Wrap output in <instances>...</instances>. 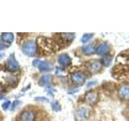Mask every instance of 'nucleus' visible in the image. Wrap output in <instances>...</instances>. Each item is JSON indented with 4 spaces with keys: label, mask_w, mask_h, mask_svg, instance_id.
Masks as SVG:
<instances>
[{
    "label": "nucleus",
    "mask_w": 129,
    "mask_h": 121,
    "mask_svg": "<svg viewBox=\"0 0 129 121\" xmlns=\"http://www.w3.org/2000/svg\"><path fill=\"white\" fill-rule=\"evenodd\" d=\"M22 51L25 55L32 56H34L36 52V45L33 40H27L23 44Z\"/></svg>",
    "instance_id": "1"
},
{
    "label": "nucleus",
    "mask_w": 129,
    "mask_h": 121,
    "mask_svg": "<svg viewBox=\"0 0 129 121\" xmlns=\"http://www.w3.org/2000/svg\"><path fill=\"white\" fill-rule=\"evenodd\" d=\"M19 121H36V113L32 109H25L19 116Z\"/></svg>",
    "instance_id": "2"
},
{
    "label": "nucleus",
    "mask_w": 129,
    "mask_h": 121,
    "mask_svg": "<svg viewBox=\"0 0 129 121\" xmlns=\"http://www.w3.org/2000/svg\"><path fill=\"white\" fill-rule=\"evenodd\" d=\"M6 66H7V70L11 73H15L17 70H19V65L17 62V60H16L14 53H11L9 56V57L7 58Z\"/></svg>",
    "instance_id": "3"
},
{
    "label": "nucleus",
    "mask_w": 129,
    "mask_h": 121,
    "mask_svg": "<svg viewBox=\"0 0 129 121\" xmlns=\"http://www.w3.org/2000/svg\"><path fill=\"white\" fill-rule=\"evenodd\" d=\"M71 79L75 84L81 85L85 82V81H86V76L82 72H75L72 74Z\"/></svg>",
    "instance_id": "4"
},
{
    "label": "nucleus",
    "mask_w": 129,
    "mask_h": 121,
    "mask_svg": "<svg viewBox=\"0 0 129 121\" xmlns=\"http://www.w3.org/2000/svg\"><path fill=\"white\" fill-rule=\"evenodd\" d=\"M58 62L61 66L66 67L71 64V58H70V56L66 53L60 54L58 56Z\"/></svg>",
    "instance_id": "5"
},
{
    "label": "nucleus",
    "mask_w": 129,
    "mask_h": 121,
    "mask_svg": "<svg viewBox=\"0 0 129 121\" xmlns=\"http://www.w3.org/2000/svg\"><path fill=\"white\" fill-rule=\"evenodd\" d=\"M52 82V76L50 74H44L41 76L39 80V85L40 86H48Z\"/></svg>",
    "instance_id": "6"
},
{
    "label": "nucleus",
    "mask_w": 129,
    "mask_h": 121,
    "mask_svg": "<svg viewBox=\"0 0 129 121\" xmlns=\"http://www.w3.org/2000/svg\"><path fill=\"white\" fill-rule=\"evenodd\" d=\"M1 40L3 43L11 44L14 40V34L11 32H3L1 35Z\"/></svg>",
    "instance_id": "7"
},
{
    "label": "nucleus",
    "mask_w": 129,
    "mask_h": 121,
    "mask_svg": "<svg viewBox=\"0 0 129 121\" xmlns=\"http://www.w3.org/2000/svg\"><path fill=\"white\" fill-rule=\"evenodd\" d=\"M97 99H98V94L95 92H90V93H88L86 96V102L90 104L94 103L97 101Z\"/></svg>",
    "instance_id": "8"
},
{
    "label": "nucleus",
    "mask_w": 129,
    "mask_h": 121,
    "mask_svg": "<svg viewBox=\"0 0 129 121\" xmlns=\"http://www.w3.org/2000/svg\"><path fill=\"white\" fill-rule=\"evenodd\" d=\"M108 51V46L107 43H103L99 44L98 48H96V53L99 55H104Z\"/></svg>",
    "instance_id": "9"
},
{
    "label": "nucleus",
    "mask_w": 129,
    "mask_h": 121,
    "mask_svg": "<svg viewBox=\"0 0 129 121\" xmlns=\"http://www.w3.org/2000/svg\"><path fill=\"white\" fill-rule=\"evenodd\" d=\"M37 67L39 68V70L42 72H47V71L52 70V66L47 62H40Z\"/></svg>",
    "instance_id": "10"
},
{
    "label": "nucleus",
    "mask_w": 129,
    "mask_h": 121,
    "mask_svg": "<svg viewBox=\"0 0 129 121\" xmlns=\"http://www.w3.org/2000/svg\"><path fill=\"white\" fill-rule=\"evenodd\" d=\"M89 69L93 72V73H96L99 72L101 70V63L97 62V60H93L92 62L89 64Z\"/></svg>",
    "instance_id": "11"
},
{
    "label": "nucleus",
    "mask_w": 129,
    "mask_h": 121,
    "mask_svg": "<svg viewBox=\"0 0 129 121\" xmlns=\"http://www.w3.org/2000/svg\"><path fill=\"white\" fill-rule=\"evenodd\" d=\"M119 96H120V98L123 100H128L129 99V87L123 86L119 90Z\"/></svg>",
    "instance_id": "12"
},
{
    "label": "nucleus",
    "mask_w": 129,
    "mask_h": 121,
    "mask_svg": "<svg viewBox=\"0 0 129 121\" xmlns=\"http://www.w3.org/2000/svg\"><path fill=\"white\" fill-rule=\"evenodd\" d=\"M82 51H83V52L86 55H91V54H93L95 52L94 46L93 45V44H89V45L85 46L82 48Z\"/></svg>",
    "instance_id": "13"
},
{
    "label": "nucleus",
    "mask_w": 129,
    "mask_h": 121,
    "mask_svg": "<svg viewBox=\"0 0 129 121\" xmlns=\"http://www.w3.org/2000/svg\"><path fill=\"white\" fill-rule=\"evenodd\" d=\"M88 113H89V111L86 108L82 107L78 111V115L80 117V118H86L88 115Z\"/></svg>",
    "instance_id": "14"
},
{
    "label": "nucleus",
    "mask_w": 129,
    "mask_h": 121,
    "mask_svg": "<svg viewBox=\"0 0 129 121\" xmlns=\"http://www.w3.org/2000/svg\"><path fill=\"white\" fill-rule=\"evenodd\" d=\"M61 38H63L66 41H71L75 37L74 33H61Z\"/></svg>",
    "instance_id": "15"
},
{
    "label": "nucleus",
    "mask_w": 129,
    "mask_h": 121,
    "mask_svg": "<svg viewBox=\"0 0 129 121\" xmlns=\"http://www.w3.org/2000/svg\"><path fill=\"white\" fill-rule=\"evenodd\" d=\"M111 62H112V57H111V56H104V57H103L102 60H101L102 64L103 65V66H110V64L111 63Z\"/></svg>",
    "instance_id": "16"
},
{
    "label": "nucleus",
    "mask_w": 129,
    "mask_h": 121,
    "mask_svg": "<svg viewBox=\"0 0 129 121\" xmlns=\"http://www.w3.org/2000/svg\"><path fill=\"white\" fill-rule=\"evenodd\" d=\"M51 106H52V109L54 111H60V103L56 100L52 101V103H51Z\"/></svg>",
    "instance_id": "17"
},
{
    "label": "nucleus",
    "mask_w": 129,
    "mask_h": 121,
    "mask_svg": "<svg viewBox=\"0 0 129 121\" xmlns=\"http://www.w3.org/2000/svg\"><path fill=\"white\" fill-rule=\"evenodd\" d=\"M93 36H94V34H93V33H86V34H84L82 36V43H86L88 41H90V40L92 39Z\"/></svg>",
    "instance_id": "18"
},
{
    "label": "nucleus",
    "mask_w": 129,
    "mask_h": 121,
    "mask_svg": "<svg viewBox=\"0 0 129 121\" xmlns=\"http://www.w3.org/2000/svg\"><path fill=\"white\" fill-rule=\"evenodd\" d=\"M7 79H8V82H9L10 85H11L12 86H15L18 83L17 78H15L14 76H10Z\"/></svg>",
    "instance_id": "19"
},
{
    "label": "nucleus",
    "mask_w": 129,
    "mask_h": 121,
    "mask_svg": "<svg viewBox=\"0 0 129 121\" xmlns=\"http://www.w3.org/2000/svg\"><path fill=\"white\" fill-rule=\"evenodd\" d=\"M11 104V101H6L5 103H3L2 104V107H3V110L7 111V109H9V108H10Z\"/></svg>",
    "instance_id": "20"
},
{
    "label": "nucleus",
    "mask_w": 129,
    "mask_h": 121,
    "mask_svg": "<svg viewBox=\"0 0 129 121\" xmlns=\"http://www.w3.org/2000/svg\"><path fill=\"white\" fill-rule=\"evenodd\" d=\"M21 103V102H20V101H18V100H15V102L13 103V105H12V107L11 108V110H14V109L16 107V106H17L18 104H20Z\"/></svg>",
    "instance_id": "21"
},
{
    "label": "nucleus",
    "mask_w": 129,
    "mask_h": 121,
    "mask_svg": "<svg viewBox=\"0 0 129 121\" xmlns=\"http://www.w3.org/2000/svg\"><path fill=\"white\" fill-rule=\"evenodd\" d=\"M35 100L36 101H44V102H48V99L44 97H36L35 98Z\"/></svg>",
    "instance_id": "22"
},
{
    "label": "nucleus",
    "mask_w": 129,
    "mask_h": 121,
    "mask_svg": "<svg viewBox=\"0 0 129 121\" xmlns=\"http://www.w3.org/2000/svg\"><path fill=\"white\" fill-rule=\"evenodd\" d=\"M40 60L36 59V60H33V62H32V66H35V67L38 66H39V64H40Z\"/></svg>",
    "instance_id": "23"
},
{
    "label": "nucleus",
    "mask_w": 129,
    "mask_h": 121,
    "mask_svg": "<svg viewBox=\"0 0 129 121\" xmlns=\"http://www.w3.org/2000/svg\"><path fill=\"white\" fill-rule=\"evenodd\" d=\"M62 74H64V71L61 70V69H59V68L56 69V74H57V75H61Z\"/></svg>",
    "instance_id": "24"
},
{
    "label": "nucleus",
    "mask_w": 129,
    "mask_h": 121,
    "mask_svg": "<svg viewBox=\"0 0 129 121\" xmlns=\"http://www.w3.org/2000/svg\"><path fill=\"white\" fill-rule=\"evenodd\" d=\"M96 83H97L96 81H95V82H94V81H91V82H89L87 83L86 86H87V87H90L91 86H94V85H95Z\"/></svg>",
    "instance_id": "25"
},
{
    "label": "nucleus",
    "mask_w": 129,
    "mask_h": 121,
    "mask_svg": "<svg viewBox=\"0 0 129 121\" xmlns=\"http://www.w3.org/2000/svg\"><path fill=\"white\" fill-rule=\"evenodd\" d=\"M7 48L6 45H4L3 43L2 44L1 42H0V50H3V49H5V48Z\"/></svg>",
    "instance_id": "26"
},
{
    "label": "nucleus",
    "mask_w": 129,
    "mask_h": 121,
    "mask_svg": "<svg viewBox=\"0 0 129 121\" xmlns=\"http://www.w3.org/2000/svg\"><path fill=\"white\" fill-rule=\"evenodd\" d=\"M3 90H4V87H3V85L0 83V95H2V93L3 92Z\"/></svg>",
    "instance_id": "27"
},
{
    "label": "nucleus",
    "mask_w": 129,
    "mask_h": 121,
    "mask_svg": "<svg viewBox=\"0 0 129 121\" xmlns=\"http://www.w3.org/2000/svg\"><path fill=\"white\" fill-rule=\"evenodd\" d=\"M2 69H3V66L1 64H0V70H2Z\"/></svg>",
    "instance_id": "28"
},
{
    "label": "nucleus",
    "mask_w": 129,
    "mask_h": 121,
    "mask_svg": "<svg viewBox=\"0 0 129 121\" xmlns=\"http://www.w3.org/2000/svg\"><path fill=\"white\" fill-rule=\"evenodd\" d=\"M3 54H0V58L3 57Z\"/></svg>",
    "instance_id": "29"
}]
</instances>
